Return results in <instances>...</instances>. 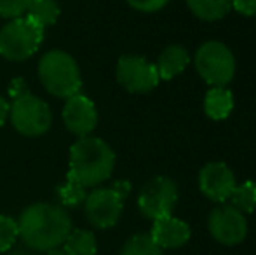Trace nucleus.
I'll return each instance as SVG.
<instances>
[{"label":"nucleus","mask_w":256,"mask_h":255,"mask_svg":"<svg viewBox=\"0 0 256 255\" xmlns=\"http://www.w3.org/2000/svg\"><path fill=\"white\" fill-rule=\"evenodd\" d=\"M120 255H162V248L150 234H134L128 239Z\"/></svg>","instance_id":"21"},{"label":"nucleus","mask_w":256,"mask_h":255,"mask_svg":"<svg viewBox=\"0 0 256 255\" xmlns=\"http://www.w3.org/2000/svg\"><path fill=\"white\" fill-rule=\"evenodd\" d=\"M26 18L34 21L37 27L46 30L51 27L60 18V7L54 0H32L30 7L26 11Z\"/></svg>","instance_id":"18"},{"label":"nucleus","mask_w":256,"mask_h":255,"mask_svg":"<svg viewBox=\"0 0 256 255\" xmlns=\"http://www.w3.org/2000/svg\"><path fill=\"white\" fill-rule=\"evenodd\" d=\"M232 7L242 16H256V0H232Z\"/></svg>","instance_id":"25"},{"label":"nucleus","mask_w":256,"mask_h":255,"mask_svg":"<svg viewBox=\"0 0 256 255\" xmlns=\"http://www.w3.org/2000/svg\"><path fill=\"white\" fill-rule=\"evenodd\" d=\"M190 225L182 218H174L172 215L154 220L152 239L160 248H180L190 239Z\"/></svg>","instance_id":"13"},{"label":"nucleus","mask_w":256,"mask_h":255,"mask_svg":"<svg viewBox=\"0 0 256 255\" xmlns=\"http://www.w3.org/2000/svg\"><path fill=\"white\" fill-rule=\"evenodd\" d=\"M63 245L68 255H96L98 252L96 236L86 229H72Z\"/></svg>","instance_id":"16"},{"label":"nucleus","mask_w":256,"mask_h":255,"mask_svg":"<svg viewBox=\"0 0 256 255\" xmlns=\"http://www.w3.org/2000/svg\"><path fill=\"white\" fill-rule=\"evenodd\" d=\"M115 166L112 147L98 136H82L70 149V175L86 189L108 180Z\"/></svg>","instance_id":"2"},{"label":"nucleus","mask_w":256,"mask_h":255,"mask_svg":"<svg viewBox=\"0 0 256 255\" xmlns=\"http://www.w3.org/2000/svg\"><path fill=\"white\" fill-rule=\"evenodd\" d=\"M20 238L18 222L9 215H0V253L9 252Z\"/></svg>","instance_id":"22"},{"label":"nucleus","mask_w":256,"mask_h":255,"mask_svg":"<svg viewBox=\"0 0 256 255\" xmlns=\"http://www.w3.org/2000/svg\"><path fill=\"white\" fill-rule=\"evenodd\" d=\"M176 201H178V189L174 182L168 177H154L140 191L138 208L146 218L158 220L172 213Z\"/></svg>","instance_id":"7"},{"label":"nucleus","mask_w":256,"mask_h":255,"mask_svg":"<svg viewBox=\"0 0 256 255\" xmlns=\"http://www.w3.org/2000/svg\"><path fill=\"white\" fill-rule=\"evenodd\" d=\"M124 199L114 187H100L84 199L86 217L94 227L110 229L117 225L124 210Z\"/></svg>","instance_id":"8"},{"label":"nucleus","mask_w":256,"mask_h":255,"mask_svg":"<svg viewBox=\"0 0 256 255\" xmlns=\"http://www.w3.org/2000/svg\"><path fill=\"white\" fill-rule=\"evenodd\" d=\"M196 68L212 88H225L236 75V58L223 42H204L196 53Z\"/></svg>","instance_id":"6"},{"label":"nucleus","mask_w":256,"mask_h":255,"mask_svg":"<svg viewBox=\"0 0 256 255\" xmlns=\"http://www.w3.org/2000/svg\"><path fill=\"white\" fill-rule=\"evenodd\" d=\"M234 109V95L226 88H211L204 98V110L212 121H223Z\"/></svg>","instance_id":"15"},{"label":"nucleus","mask_w":256,"mask_h":255,"mask_svg":"<svg viewBox=\"0 0 256 255\" xmlns=\"http://www.w3.org/2000/svg\"><path fill=\"white\" fill-rule=\"evenodd\" d=\"M9 255H32L28 250H24V248H14V250H9Z\"/></svg>","instance_id":"27"},{"label":"nucleus","mask_w":256,"mask_h":255,"mask_svg":"<svg viewBox=\"0 0 256 255\" xmlns=\"http://www.w3.org/2000/svg\"><path fill=\"white\" fill-rule=\"evenodd\" d=\"M46 255H68L64 250H60V248H54V250H49V252H46Z\"/></svg>","instance_id":"28"},{"label":"nucleus","mask_w":256,"mask_h":255,"mask_svg":"<svg viewBox=\"0 0 256 255\" xmlns=\"http://www.w3.org/2000/svg\"><path fill=\"white\" fill-rule=\"evenodd\" d=\"M38 77L44 88L58 98H70L82 88L78 65L68 53L52 49L38 62Z\"/></svg>","instance_id":"4"},{"label":"nucleus","mask_w":256,"mask_h":255,"mask_svg":"<svg viewBox=\"0 0 256 255\" xmlns=\"http://www.w3.org/2000/svg\"><path fill=\"white\" fill-rule=\"evenodd\" d=\"M44 30L26 16L14 18L0 30V55L9 62H24L38 51Z\"/></svg>","instance_id":"5"},{"label":"nucleus","mask_w":256,"mask_h":255,"mask_svg":"<svg viewBox=\"0 0 256 255\" xmlns=\"http://www.w3.org/2000/svg\"><path fill=\"white\" fill-rule=\"evenodd\" d=\"M56 192L60 196V201L63 203V206L68 208L80 206L86 199V187L82 184H78L75 178H72L70 175L66 177L64 184L56 189Z\"/></svg>","instance_id":"20"},{"label":"nucleus","mask_w":256,"mask_h":255,"mask_svg":"<svg viewBox=\"0 0 256 255\" xmlns=\"http://www.w3.org/2000/svg\"><path fill=\"white\" fill-rule=\"evenodd\" d=\"M9 95L12 98L9 103V117L16 131L24 136H40L51 128V109L44 100L28 91L24 79H12Z\"/></svg>","instance_id":"3"},{"label":"nucleus","mask_w":256,"mask_h":255,"mask_svg":"<svg viewBox=\"0 0 256 255\" xmlns=\"http://www.w3.org/2000/svg\"><path fill=\"white\" fill-rule=\"evenodd\" d=\"M18 231L30 250L49 252L64 243L72 231V218L68 211L58 204L35 203L21 213Z\"/></svg>","instance_id":"1"},{"label":"nucleus","mask_w":256,"mask_h":255,"mask_svg":"<svg viewBox=\"0 0 256 255\" xmlns=\"http://www.w3.org/2000/svg\"><path fill=\"white\" fill-rule=\"evenodd\" d=\"M236 175L225 163H208L199 171V189L206 197L216 203H223L236 189Z\"/></svg>","instance_id":"11"},{"label":"nucleus","mask_w":256,"mask_h":255,"mask_svg":"<svg viewBox=\"0 0 256 255\" xmlns=\"http://www.w3.org/2000/svg\"><path fill=\"white\" fill-rule=\"evenodd\" d=\"M32 0H0V16L7 20L21 18L26 14Z\"/></svg>","instance_id":"23"},{"label":"nucleus","mask_w":256,"mask_h":255,"mask_svg":"<svg viewBox=\"0 0 256 255\" xmlns=\"http://www.w3.org/2000/svg\"><path fill=\"white\" fill-rule=\"evenodd\" d=\"M186 6L199 20L218 21L226 16L232 7V0H186Z\"/></svg>","instance_id":"17"},{"label":"nucleus","mask_w":256,"mask_h":255,"mask_svg":"<svg viewBox=\"0 0 256 255\" xmlns=\"http://www.w3.org/2000/svg\"><path fill=\"white\" fill-rule=\"evenodd\" d=\"M168 2L169 0H128L129 6L134 7L136 11H142V13H155V11H160Z\"/></svg>","instance_id":"24"},{"label":"nucleus","mask_w":256,"mask_h":255,"mask_svg":"<svg viewBox=\"0 0 256 255\" xmlns=\"http://www.w3.org/2000/svg\"><path fill=\"white\" fill-rule=\"evenodd\" d=\"M190 63V55L183 46L180 44H171L158 55L157 58V72L158 77L162 81H169V79L180 75Z\"/></svg>","instance_id":"14"},{"label":"nucleus","mask_w":256,"mask_h":255,"mask_svg":"<svg viewBox=\"0 0 256 255\" xmlns=\"http://www.w3.org/2000/svg\"><path fill=\"white\" fill-rule=\"evenodd\" d=\"M228 199L232 201V206L242 211L244 215L253 213L256 210V184L251 180H246L240 185H236Z\"/></svg>","instance_id":"19"},{"label":"nucleus","mask_w":256,"mask_h":255,"mask_svg":"<svg viewBox=\"0 0 256 255\" xmlns=\"http://www.w3.org/2000/svg\"><path fill=\"white\" fill-rule=\"evenodd\" d=\"M7 117H9V102L0 96V126L6 123Z\"/></svg>","instance_id":"26"},{"label":"nucleus","mask_w":256,"mask_h":255,"mask_svg":"<svg viewBox=\"0 0 256 255\" xmlns=\"http://www.w3.org/2000/svg\"><path fill=\"white\" fill-rule=\"evenodd\" d=\"M208 227L212 238L226 246L239 245L248 236L246 215L237 210V208H234L232 204L216 206L209 213Z\"/></svg>","instance_id":"9"},{"label":"nucleus","mask_w":256,"mask_h":255,"mask_svg":"<svg viewBox=\"0 0 256 255\" xmlns=\"http://www.w3.org/2000/svg\"><path fill=\"white\" fill-rule=\"evenodd\" d=\"M117 81L129 93H148L157 88L158 72L154 63L145 60L143 56H122L117 63Z\"/></svg>","instance_id":"10"},{"label":"nucleus","mask_w":256,"mask_h":255,"mask_svg":"<svg viewBox=\"0 0 256 255\" xmlns=\"http://www.w3.org/2000/svg\"><path fill=\"white\" fill-rule=\"evenodd\" d=\"M63 123L68 131H72L74 135L80 138L89 136L98 124V112H96L94 103L80 93L66 98L63 109Z\"/></svg>","instance_id":"12"}]
</instances>
